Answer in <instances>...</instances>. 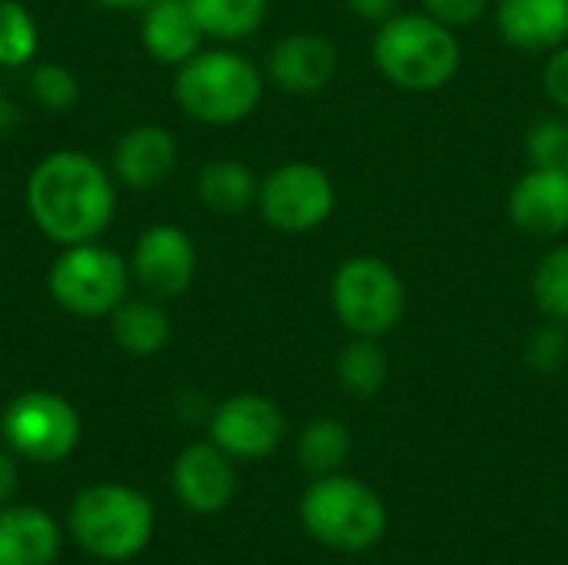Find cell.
<instances>
[{"label": "cell", "mask_w": 568, "mask_h": 565, "mask_svg": "<svg viewBox=\"0 0 568 565\" xmlns=\"http://www.w3.org/2000/svg\"><path fill=\"white\" fill-rule=\"evenodd\" d=\"M27 206L40 233L60 246L97 240L116 210V193L106 170L80 150L43 157L27 183Z\"/></svg>", "instance_id": "6da1fadb"}, {"label": "cell", "mask_w": 568, "mask_h": 565, "mask_svg": "<svg viewBox=\"0 0 568 565\" xmlns=\"http://www.w3.org/2000/svg\"><path fill=\"white\" fill-rule=\"evenodd\" d=\"M369 57L393 87L409 93H433L459 73L463 43L449 23L426 10H409L376 23Z\"/></svg>", "instance_id": "7a4b0ae2"}, {"label": "cell", "mask_w": 568, "mask_h": 565, "mask_svg": "<svg viewBox=\"0 0 568 565\" xmlns=\"http://www.w3.org/2000/svg\"><path fill=\"white\" fill-rule=\"evenodd\" d=\"M303 529L333 553H366L389 526L383 496L346 473L316 476L300 500Z\"/></svg>", "instance_id": "3957f363"}, {"label": "cell", "mask_w": 568, "mask_h": 565, "mask_svg": "<svg viewBox=\"0 0 568 565\" xmlns=\"http://www.w3.org/2000/svg\"><path fill=\"white\" fill-rule=\"evenodd\" d=\"M173 97L186 117L210 127H230L253 117L260 107L263 73L236 50H196L176 67Z\"/></svg>", "instance_id": "277c9868"}, {"label": "cell", "mask_w": 568, "mask_h": 565, "mask_svg": "<svg viewBox=\"0 0 568 565\" xmlns=\"http://www.w3.org/2000/svg\"><path fill=\"white\" fill-rule=\"evenodd\" d=\"M67 523L83 553L123 563L146 549L153 536V503L140 490L97 483L73 500Z\"/></svg>", "instance_id": "5b68a950"}, {"label": "cell", "mask_w": 568, "mask_h": 565, "mask_svg": "<svg viewBox=\"0 0 568 565\" xmlns=\"http://www.w3.org/2000/svg\"><path fill=\"white\" fill-rule=\"evenodd\" d=\"M329 303L346 333L383 340L406 316V283L393 263L359 253L336 266Z\"/></svg>", "instance_id": "8992f818"}, {"label": "cell", "mask_w": 568, "mask_h": 565, "mask_svg": "<svg viewBox=\"0 0 568 565\" xmlns=\"http://www.w3.org/2000/svg\"><path fill=\"white\" fill-rule=\"evenodd\" d=\"M47 286L57 306H63L73 316L93 320L113 313L126 300L130 266L116 250L90 240L63 246V253L50 266Z\"/></svg>", "instance_id": "52a82bcc"}, {"label": "cell", "mask_w": 568, "mask_h": 565, "mask_svg": "<svg viewBox=\"0 0 568 565\" xmlns=\"http://www.w3.org/2000/svg\"><path fill=\"white\" fill-rule=\"evenodd\" d=\"M0 430L10 453L30 463H60L80 443L77 410L50 390H27L13 396L0 416Z\"/></svg>", "instance_id": "ba28073f"}, {"label": "cell", "mask_w": 568, "mask_h": 565, "mask_svg": "<svg viewBox=\"0 0 568 565\" xmlns=\"http://www.w3.org/2000/svg\"><path fill=\"white\" fill-rule=\"evenodd\" d=\"M263 220L280 233H310L336 210L333 176L310 160H286L270 170L256 190Z\"/></svg>", "instance_id": "9c48e42d"}, {"label": "cell", "mask_w": 568, "mask_h": 565, "mask_svg": "<svg viewBox=\"0 0 568 565\" xmlns=\"http://www.w3.org/2000/svg\"><path fill=\"white\" fill-rule=\"evenodd\" d=\"M286 436L283 410L260 393H236L210 416V440L233 460H266Z\"/></svg>", "instance_id": "30bf717a"}, {"label": "cell", "mask_w": 568, "mask_h": 565, "mask_svg": "<svg viewBox=\"0 0 568 565\" xmlns=\"http://www.w3.org/2000/svg\"><path fill=\"white\" fill-rule=\"evenodd\" d=\"M133 276L153 300L183 296L196 276V246L190 233L173 223L143 230L133 250Z\"/></svg>", "instance_id": "8fae6325"}, {"label": "cell", "mask_w": 568, "mask_h": 565, "mask_svg": "<svg viewBox=\"0 0 568 565\" xmlns=\"http://www.w3.org/2000/svg\"><path fill=\"white\" fill-rule=\"evenodd\" d=\"M506 213L526 236L559 240L568 233V167H529L513 183Z\"/></svg>", "instance_id": "7c38bea8"}, {"label": "cell", "mask_w": 568, "mask_h": 565, "mask_svg": "<svg viewBox=\"0 0 568 565\" xmlns=\"http://www.w3.org/2000/svg\"><path fill=\"white\" fill-rule=\"evenodd\" d=\"M176 500L193 513H220L236 496V470L233 456H226L213 440L186 446L170 473Z\"/></svg>", "instance_id": "4fadbf2b"}, {"label": "cell", "mask_w": 568, "mask_h": 565, "mask_svg": "<svg viewBox=\"0 0 568 565\" xmlns=\"http://www.w3.org/2000/svg\"><path fill=\"white\" fill-rule=\"evenodd\" d=\"M266 70L270 80L286 93H320L333 83L339 70V50L329 37L316 30H296L276 40Z\"/></svg>", "instance_id": "5bb4252c"}, {"label": "cell", "mask_w": 568, "mask_h": 565, "mask_svg": "<svg viewBox=\"0 0 568 565\" xmlns=\"http://www.w3.org/2000/svg\"><path fill=\"white\" fill-rule=\"evenodd\" d=\"M496 30L523 53H552L568 40V0H499Z\"/></svg>", "instance_id": "9a60e30c"}, {"label": "cell", "mask_w": 568, "mask_h": 565, "mask_svg": "<svg viewBox=\"0 0 568 565\" xmlns=\"http://www.w3.org/2000/svg\"><path fill=\"white\" fill-rule=\"evenodd\" d=\"M176 163H180L176 137L156 123L126 130L113 150V173L123 186H133V190L160 186L176 170Z\"/></svg>", "instance_id": "2e32d148"}, {"label": "cell", "mask_w": 568, "mask_h": 565, "mask_svg": "<svg viewBox=\"0 0 568 565\" xmlns=\"http://www.w3.org/2000/svg\"><path fill=\"white\" fill-rule=\"evenodd\" d=\"M143 47L156 63L180 67L186 63L200 43H203V27L193 17L190 0H153L143 10V27H140Z\"/></svg>", "instance_id": "e0dca14e"}, {"label": "cell", "mask_w": 568, "mask_h": 565, "mask_svg": "<svg viewBox=\"0 0 568 565\" xmlns=\"http://www.w3.org/2000/svg\"><path fill=\"white\" fill-rule=\"evenodd\" d=\"M60 553L57 523L37 506H0V565H50Z\"/></svg>", "instance_id": "ac0fdd59"}, {"label": "cell", "mask_w": 568, "mask_h": 565, "mask_svg": "<svg viewBox=\"0 0 568 565\" xmlns=\"http://www.w3.org/2000/svg\"><path fill=\"white\" fill-rule=\"evenodd\" d=\"M256 176L246 163L240 160H230V157H220V160H210L200 176H196V196L206 210L220 213V216H236L243 213L253 200H256Z\"/></svg>", "instance_id": "d6986e66"}, {"label": "cell", "mask_w": 568, "mask_h": 565, "mask_svg": "<svg viewBox=\"0 0 568 565\" xmlns=\"http://www.w3.org/2000/svg\"><path fill=\"white\" fill-rule=\"evenodd\" d=\"M113 340L130 356H153L170 340V316L156 300H123L110 313Z\"/></svg>", "instance_id": "ffe728a7"}, {"label": "cell", "mask_w": 568, "mask_h": 565, "mask_svg": "<svg viewBox=\"0 0 568 565\" xmlns=\"http://www.w3.org/2000/svg\"><path fill=\"white\" fill-rule=\"evenodd\" d=\"M336 376H339V386L346 396L373 400L389 380V356L379 346V340L353 336L336 360Z\"/></svg>", "instance_id": "44dd1931"}, {"label": "cell", "mask_w": 568, "mask_h": 565, "mask_svg": "<svg viewBox=\"0 0 568 565\" xmlns=\"http://www.w3.org/2000/svg\"><path fill=\"white\" fill-rule=\"evenodd\" d=\"M349 450H353V436L333 416H320V420L306 423L296 440V460L313 476L339 473V466L349 460Z\"/></svg>", "instance_id": "7402d4cb"}, {"label": "cell", "mask_w": 568, "mask_h": 565, "mask_svg": "<svg viewBox=\"0 0 568 565\" xmlns=\"http://www.w3.org/2000/svg\"><path fill=\"white\" fill-rule=\"evenodd\" d=\"M190 7L203 33L213 40L253 37L263 27L266 10H270L266 0H190Z\"/></svg>", "instance_id": "603a6c76"}, {"label": "cell", "mask_w": 568, "mask_h": 565, "mask_svg": "<svg viewBox=\"0 0 568 565\" xmlns=\"http://www.w3.org/2000/svg\"><path fill=\"white\" fill-rule=\"evenodd\" d=\"M532 303L546 320L568 323V243L552 246L532 270Z\"/></svg>", "instance_id": "cb8c5ba5"}, {"label": "cell", "mask_w": 568, "mask_h": 565, "mask_svg": "<svg viewBox=\"0 0 568 565\" xmlns=\"http://www.w3.org/2000/svg\"><path fill=\"white\" fill-rule=\"evenodd\" d=\"M40 33L33 13L20 0H0V67L13 70L37 57Z\"/></svg>", "instance_id": "d4e9b609"}, {"label": "cell", "mask_w": 568, "mask_h": 565, "mask_svg": "<svg viewBox=\"0 0 568 565\" xmlns=\"http://www.w3.org/2000/svg\"><path fill=\"white\" fill-rule=\"evenodd\" d=\"M529 167H568V120L542 117L526 133Z\"/></svg>", "instance_id": "484cf974"}, {"label": "cell", "mask_w": 568, "mask_h": 565, "mask_svg": "<svg viewBox=\"0 0 568 565\" xmlns=\"http://www.w3.org/2000/svg\"><path fill=\"white\" fill-rule=\"evenodd\" d=\"M30 90H33L37 103L47 110H70L80 97L77 77L60 63H37L30 73Z\"/></svg>", "instance_id": "4316f807"}, {"label": "cell", "mask_w": 568, "mask_h": 565, "mask_svg": "<svg viewBox=\"0 0 568 565\" xmlns=\"http://www.w3.org/2000/svg\"><path fill=\"white\" fill-rule=\"evenodd\" d=\"M526 360L536 373L552 376L568 363V330L566 323L549 320L546 326H539L529 343H526Z\"/></svg>", "instance_id": "83f0119b"}, {"label": "cell", "mask_w": 568, "mask_h": 565, "mask_svg": "<svg viewBox=\"0 0 568 565\" xmlns=\"http://www.w3.org/2000/svg\"><path fill=\"white\" fill-rule=\"evenodd\" d=\"M419 3H423L426 13H433L436 20L449 23L453 30L476 23L489 10V0H419Z\"/></svg>", "instance_id": "f1b7e54d"}, {"label": "cell", "mask_w": 568, "mask_h": 565, "mask_svg": "<svg viewBox=\"0 0 568 565\" xmlns=\"http://www.w3.org/2000/svg\"><path fill=\"white\" fill-rule=\"evenodd\" d=\"M542 90L559 110L568 113V40L549 53L546 70H542Z\"/></svg>", "instance_id": "f546056e"}, {"label": "cell", "mask_w": 568, "mask_h": 565, "mask_svg": "<svg viewBox=\"0 0 568 565\" xmlns=\"http://www.w3.org/2000/svg\"><path fill=\"white\" fill-rule=\"evenodd\" d=\"M346 7H349V13H356L359 20H369V23H383L393 13H399V0H346Z\"/></svg>", "instance_id": "4dcf8cb0"}, {"label": "cell", "mask_w": 568, "mask_h": 565, "mask_svg": "<svg viewBox=\"0 0 568 565\" xmlns=\"http://www.w3.org/2000/svg\"><path fill=\"white\" fill-rule=\"evenodd\" d=\"M20 490V470H17V460L13 453L0 450V506H7Z\"/></svg>", "instance_id": "1f68e13d"}, {"label": "cell", "mask_w": 568, "mask_h": 565, "mask_svg": "<svg viewBox=\"0 0 568 565\" xmlns=\"http://www.w3.org/2000/svg\"><path fill=\"white\" fill-rule=\"evenodd\" d=\"M93 3H100L106 10H146L153 0H93Z\"/></svg>", "instance_id": "d6a6232c"}]
</instances>
